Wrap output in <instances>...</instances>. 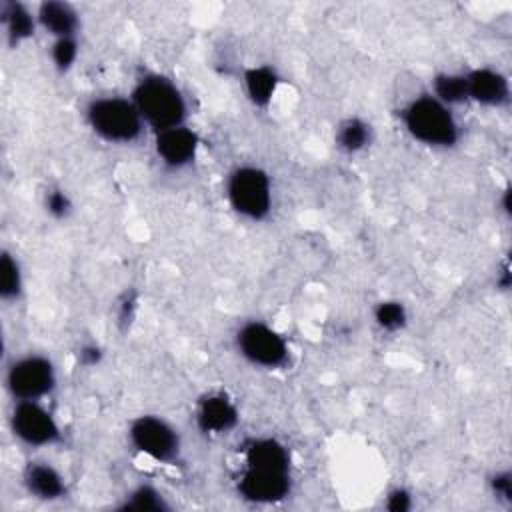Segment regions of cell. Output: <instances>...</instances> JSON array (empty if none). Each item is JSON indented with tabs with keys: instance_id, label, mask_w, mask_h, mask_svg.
<instances>
[{
	"instance_id": "277c9868",
	"label": "cell",
	"mask_w": 512,
	"mask_h": 512,
	"mask_svg": "<svg viewBox=\"0 0 512 512\" xmlns=\"http://www.w3.org/2000/svg\"><path fill=\"white\" fill-rule=\"evenodd\" d=\"M228 206L242 218L260 222L272 210V180L266 170L254 164L236 166L226 178Z\"/></svg>"
},
{
	"instance_id": "484cf974",
	"label": "cell",
	"mask_w": 512,
	"mask_h": 512,
	"mask_svg": "<svg viewBox=\"0 0 512 512\" xmlns=\"http://www.w3.org/2000/svg\"><path fill=\"white\" fill-rule=\"evenodd\" d=\"M384 506L392 512H406L412 508V494L406 490V488H392L388 494H386V502Z\"/></svg>"
},
{
	"instance_id": "e0dca14e",
	"label": "cell",
	"mask_w": 512,
	"mask_h": 512,
	"mask_svg": "<svg viewBox=\"0 0 512 512\" xmlns=\"http://www.w3.org/2000/svg\"><path fill=\"white\" fill-rule=\"evenodd\" d=\"M0 18H2L8 42L12 46H18L20 42L28 40L34 34V30L38 28L36 14H32L20 2H4L0 6Z\"/></svg>"
},
{
	"instance_id": "4316f807",
	"label": "cell",
	"mask_w": 512,
	"mask_h": 512,
	"mask_svg": "<svg viewBox=\"0 0 512 512\" xmlns=\"http://www.w3.org/2000/svg\"><path fill=\"white\" fill-rule=\"evenodd\" d=\"M78 358L84 366H96L102 360V348L96 346V344H86V346L80 348Z\"/></svg>"
},
{
	"instance_id": "83f0119b",
	"label": "cell",
	"mask_w": 512,
	"mask_h": 512,
	"mask_svg": "<svg viewBox=\"0 0 512 512\" xmlns=\"http://www.w3.org/2000/svg\"><path fill=\"white\" fill-rule=\"evenodd\" d=\"M134 310H136V300H134L132 296H126V298L120 302V312H118L120 322H132Z\"/></svg>"
},
{
	"instance_id": "3957f363",
	"label": "cell",
	"mask_w": 512,
	"mask_h": 512,
	"mask_svg": "<svg viewBox=\"0 0 512 512\" xmlns=\"http://www.w3.org/2000/svg\"><path fill=\"white\" fill-rule=\"evenodd\" d=\"M90 130L110 144L136 142L144 130V120L130 96H98L84 110Z\"/></svg>"
},
{
	"instance_id": "ac0fdd59",
	"label": "cell",
	"mask_w": 512,
	"mask_h": 512,
	"mask_svg": "<svg viewBox=\"0 0 512 512\" xmlns=\"http://www.w3.org/2000/svg\"><path fill=\"white\" fill-rule=\"evenodd\" d=\"M334 142L344 154H358L370 146L372 126L360 116H348L338 124Z\"/></svg>"
},
{
	"instance_id": "7402d4cb",
	"label": "cell",
	"mask_w": 512,
	"mask_h": 512,
	"mask_svg": "<svg viewBox=\"0 0 512 512\" xmlns=\"http://www.w3.org/2000/svg\"><path fill=\"white\" fill-rule=\"evenodd\" d=\"M374 322L384 332H400L408 324L406 306L400 300H382L374 306Z\"/></svg>"
},
{
	"instance_id": "603a6c76",
	"label": "cell",
	"mask_w": 512,
	"mask_h": 512,
	"mask_svg": "<svg viewBox=\"0 0 512 512\" xmlns=\"http://www.w3.org/2000/svg\"><path fill=\"white\" fill-rule=\"evenodd\" d=\"M78 40L76 36H70V38H56L52 40V46H50V60H52V66L58 70V72H68L74 62L78 60Z\"/></svg>"
},
{
	"instance_id": "4fadbf2b",
	"label": "cell",
	"mask_w": 512,
	"mask_h": 512,
	"mask_svg": "<svg viewBox=\"0 0 512 512\" xmlns=\"http://www.w3.org/2000/svg\"><path fill=\"white\" fill-rule=\"evenodd\" d=\"M26 492L42 502L62 500L68 492L64 474L46 460H30L22 472Z\"/></svg>"
},
{
	"instance_id": "6da1fadb",
	"label": "cell",
	"mask_w": 512,
	"mask_h": 512,
	"mask_svg": "<svg viewBox=\"0 0 512 512\" xmlns=\"http://www.w3.org/2000/svg\"><path fill=\"white\" fill-rule=\"evenodd\" d=\"M132 102L136 104L144 126L152 128L154 134L186 124L188 118V102L174 80L162 74H146L142 76L132 94Z\"/></svg>"
},
{
	"instance_id": "5b68a950",
	"label": "cell",
	"mask_w": 512,
	"mask_h": 512,
	"mask_svg": "<svg viewBox=\"0 0 512 512\" xmlns=\"http://www.w3.org/2000/svg\"><path fill=\"white\" fill-rule=\"evenodd\" d=\"M234 344L238 354L252 366L276 370L282 368L290 358V346L286 338L262 320L244 322L236 336Z\"/></svg>"
},
{
	"instance_id": "9a60e30c",
	"label": "cell",
	"mask_w": 512,
	"mask_h": 512,
	"mask_svg": "<svg viewBox=\"0 0 512 512\" xmlns=\"http://www.w3.org/2000/svg\"><path fill=\"white\" fill-rule=\"evenodd\" d=\"M36 20H38V26L46 34H50L54 40L76 36L78 26H80L78 12L66 2H54V0L42 2L38 6Z\"/></svg>"
},
{
	"instance_id": "d4e9b609",
	"label": "cell",
	"mask_w": 512,
	"mask_h": 512,
	"mask_svg": "<svg viewBox=\"0 0 512 512\" xmlns=\"http://www.w3.org/2000/svg\"><path fill=\"white\" fill-rule=\"evenodd\" d=\"M488 488L492 492V496L498 502L510 504L512 502V474L508 468L496 470L490 478H488Z\"/></svg>"
},
{
	"instance_id": "7a4b0ae2",
	"label": "cell",
	"mask_w": 512,
	"mask_h": 512,
	"mask_svg": "<svg viewBox=\"0 0 512 512\" xmlns=\"http://www.w3.org/2000/svg\"><path fill=\"white\" fill-rule=\"evenodd\" d=\"M408 136L430 148H452L460 140L458 120L446 104L430 92L414 96L400 112Z\"/></svg>"
},
{
	"instance_id": "ba28073f",
	"label": "cell",
	"mask_w": 512,
	"mask_h": 512,
	"mask_svg": "<svg viewBox=\"0 0 512 512\" xmlns=\"http://www.w3.org/2000/svg\"><path fill=\"white\" fill-rule=\"evenodd\" d=\"M10 428L22 444L32 448L52 446L62 440V428L42 400H14Z\"/></svg>"
},
{
	"instance_id": "d6986e66",
	"label": "cell",
	"mask_w": 512,
	"mask_h": 512,
	"mask_svg": "<svg viewBox=\"0 0 512 512\" xmlns=\"http://www.w3.org/2000/svg\"><path fill=\"white\" fill-rule=\"evenodd\" d=\"M430 94L448 108L468 102V86L464 72H440L432 80Z\"/></svg>"
},
{
	"instance_id": "7c38bea8",
	"label": "cell",
	"mask_w": 512,
	"mask_h": 512,
	"mask_svg": "<svg viewBox=\"0 0 512 512\" xmlns=\"http://www.w3.org/2000/svg\"><path fill=\"white\" fill-rule=\"evenodd\" d=\"M464 74L468 86V102L484 108H502L510 102V80L498 68L478 66Z\"/></svg>"
},
{
	"instance_id": "8fae6325",
	"label": "cell",
	"mask_w": 512,
	"mask_h": 512,
	"mask_svg": "<svg viewBox=\"0 0 512 512\" xmlns=\"http://www.w3.org/2000/svg\"><path fill=\"white\" fill-rule=\"evenodd\" d=\"M194 420L202 434L222 436L238 426L240 410L226 392H208L198 400Z\"/></svg>"
},
{
	"instance_id": "cb8c5ba5",
	"label": "cell",
	"mask_w": 512,
	"mask_h": 512,
	"mask_svg": "<svg viewBox=\"0 0 512 512\" xmlns=\"http://www.w3.org/2000/svg\"><path fill=\"white\" fill-rule=\"evenodd\" d=\"M44 208L52 218L62 220V218H68V214L72 212V200L66 190L48 188L44 194Z\"/></svg>"
},
{
	"instance_id": "9c48e42d",
	"label": "cell",
	"mask_w": 512,
	"mask_h": 512,
	"mask_svg": "<svg viewBox=\"0 0 512 512\" xmlns=\"http://www.w3.org/2000/svg\"><path fill=\"white\" fill-rule=\"evenodd\" d=\"M238 494L254 504H276L292 492V472L244 466L236 482Z\"/></svg>"
},
{
	"instance_id": "5bb4252c",
	"label": "cell",
	"mask_w": 512,
	"mask_h": 512,
	"mask_svg": "<svg viewBox=\"0 0 512 512\" xmlns=\"http://www.w3.org/2000/svg\"><path fill=\"white\" fill-rule=\"evenodd\" d=\"M244 466L248 468H266V470H292L290 450L284 442L272 436L250 438L242 448Z\"/></svg>"
},
{
	"instance_id": "8992f818",
	"label": "cell",
	"mask_w": 512,
	"mask_h": 512,
	"mask_svg": "<svg viewBox=\"0 0 512 512\" xmlns=\"http://www.w3.org/2000/svg\"><path fill=\"white\" fill-rule=\"evenodd\" d=\"M128 440L136 452L160 464L176 462L182 450L178 430L156 414L136 416L128 426Z\"/></svg>"
},
{
	"instance_id": "2e32d148",
	"label": "cell",
	"mask_w": 512,
	"mask_h": 512,
	"mask_svg": "<svg viewBox=\"0 0 512 512\" xmlns=\"http://www.w3.org/2000/svg\"><path fill=\"white\" fill-rule=\"evenodd\" d=\"M242 84H244L246 98L256 108H266V106H270V102L274 100V96L278 92L280 76L272 66L256 64L244 72Z\"/></svg>"
},
{
	"instance_id": "ffe728a7",
	"label": "cell",
	"mask_w": 512,
	"mask_h": 512,
	"mask_svg": "<svg viewBox=\"0 0 512 512\" xmlns=\"http://www.w3.org/2000/svg\"><path fill=\"white\" fill-rule=\"evenodd\" d=\"M170 504L166 500V496L152 484H138L134 486L122 500L120 510H128V512H164L168 510Z\"/></svg>"
},
{
	"instance_id": "52a82bcc",
	"label": "cell",
	"mask_w": 512,
	"mask_h": 512,
	"mask_svg": "<svg viewBox=\"0 0 512 512\" xmlns=\"http://www.w3.org/2000/svg\"><path fill=\"white\" fill-rule=\"evenodd\" d=\"M56 386V368L48 356L24 354L6 370V388L14 400H42Z\"/></svg>"
},
{
	"instance_id": "44dd1931",
	"label": "cell",
	"mask_w": 512,
	"mask_h": 512,
	"mask_svg": "<svg viewBox=\"0 0 512 512\" xmlns=\"http://www.w3.org/2000/svg\"><path fill=\"white\" fill-rule=\"evenodd\" d=\"M24 288V274L20 262L10 252L0 256V296L2 300H18Z\"/></svg>"
},
{
	"instance_id": "30bf717a",
	"label": "cell",
	"mask_w": 512,
	"mask_h": 512,
	"mask_svg": "<svg viewBox=\"0 0 512 512\" xmlns=\"http://www.w3.org/2000/svg\"><path fill=\"white\" fill-rule=\"evenodd\" d=\"M154 152L166 168H172V170L188 168L198 158L200 136L188 124L156 132Z\"/></svg>"
}]
</instances>
